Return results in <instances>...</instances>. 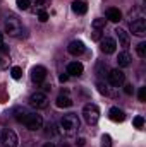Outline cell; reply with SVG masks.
Returning <instances> with one entry per match:
<instances>
[{"instance_id": "30", "label": "cell", "mask_w": 146, "mask_h": 147, "mask_svg": "<svg viewBox=\"0 0 146 147\" xmlns=\"http://www.w3.org/2000/svg\"><path fill=\"white\" fill-rule=\"evenodd\" d=\"M91 38H93L95 41H100V39H102V31H100V29H96V31L91 34Z\"/></svg>"}, {"instance_id": "12", "label": "cell", "mask_w": 146, "mask_h": 147, "mask_svg": "<svg viewBox=\"0 0 146 147\" xmlns=\"http://www.w3.org/2000/svg\"><path fill=\"white\" fill-rule=\"evenodd\" d=\"M131 62H132V57H131L129 51H120V53H119V57H117L119 67H122V69H124V67H129Z\"/></svg>"}, {"instance_id": "2", "label": "cell", "mask_w": 146, "mask_h": 147, "mask_svg": "<svg viewBox=\"0 0 146 147\" xmlns=\"http://www.w3.org/2000/svg\"><path fill=\"white\" fill-rule=\"evenodd\" d=\"M5 33L9 36H14V38L21 36L23 34V24H21V21L17 17H14V16L7 17L5 19Z\"/></svg>"}, {"instance_id": "1", "label": "cell", "mask_w": 146, "mask_h": 147, "mask_svg": "<svg viewBox=\"0 0 146 147\" xmlns=\"http://www.w3.org/2000/svg\"><path fill=\"white\" fill-rule=\"evenodd\" d=\"M60 128H62V132H65L67 135L76 134L77 128H79V118H77V115H74V113L64 115V116L60 118Z\"/></svg>"}, {"instance_id": "5", "label": "cell", "mask_w": 146, "mask_h": 147, "mask_svg": "<svg viewBox=\"0 0 146 147\" xmlns=\"http://www.w3.org/2000/svg\"><path fill=\"white\" fill-rule=\"evenodd\" d=\"M23 123L29 128V130H40L41 127H43V118H41V115H38V113H29L28 111V115L24 116V120H23Z\"/></svg>"}, {"instance_id": "8", "label": "cell", "mask_w": 146, "mask_h": 147, "mask_svg": "<svg viewBox=\"0 0 146 147\" xmlns=\"http://www.w3.org/2000/svg\"><path fill=\"white\" fill-rule=\"evenodd\" d=\"M131 31H132L136 36H145L146 34V21L143 17L131 21Z\"/></svg>"}, {"instance_id": "25", "label": "cell", "mask_w": 146, "mask_h": 147, "mask_svg": "<svg viewBox=\"0 0 146 147\" xmlns=\"http://www.w3.org/2000/svg\"><path fill=\"white\" fill-rule=\"evenodd\" d=\"M93 28H95V29L105 28V19H95V21H93Z\"/></svg>"}, {"instance_id": "35", "label": "cell", "mask_w": 146, "mask_h": 147, "mask_svg": "<svg viewBox=\"0 0 146 147\" xmlns=\"http://www.w3.org/2000/svg\"><path fill=\"white\" fill-rule=\"evenodd\" d=\"M43 147H55V146H53L52 142H48V144H45V146H43Z\"/></svg>"}, {"instance_id": "17", "label": "cell", "mask_w": 146, "mask_h": 147, "mask_svg": "<svg viewBox=\"0 0 146 147\" xmlns=\"http://www.w3.org/2000/svg\"><path fill=\"white\" fill-rule=\"evenodd\" d=\"M107 19L112 22H119L122 19V12L115 7H110V9H107Z\"/></svg>"}, {"instance_id": "34", "label": "cell", "mask_w": 146, "mask_h": 147, "mask_svg": "<svg viewBox=\"0 0 146 147\" xmlns=\"http://www.w3.org/2000/svg\"><path fill=\"white\" fill-rule=\"evenodd\" d=\"M84 144H86V140H84V139H79V140H77V146H84Z\"/></svg>"}, {"instance_id": "28", "label": "cell", "mask_w": 146, "mask_h": 147, "mask_svg": "<svg viewBox=\"0 0 146 147\" xmlns=\"http://www.w3.org/2000/svg\"><path fill=\"white\" fill-rule=\"evenodd\" d=\"M98 91H100L102 94H110L108 87H107V86H103V84H98Z\"/></svg>"}, {"instance_id": "22", "label": "cell", "mask_w": 146, "mask_h": 147, "mask_svg": "<svg viewBox=\"0 0 146 147\" xmlns=\"http://www.w3.org/2000/svg\"><path fill=\"white\" fill-rule=\"evenodd\" d=\"M10 74H12V77H14L16 80L23 77V70H21V67H12V70H10Z\"/></svg>"}, {"instance_id": "16", "label": "cell", "mask_w": 146, "mask_h": 147, "mask_svg": "<svg viewBox=\"0 0 146 147\" xmlns=\"http://www.w3.org/2000/svg\"><path fill=\"white\" fill-rule=\"evenodd\" d=\"M57 106L59 108H69V106H72V99H71V96L69 94H59V98H57Z\"/></svg>"}, {"instance_id": "20", "label": "cell", "mask_w": 146, "mask_h": 147, "mask_svg": "<svg viewBox=\"0 0 146 147\" xmlns=\"http://www.w3.org/2000/svg\"><path fill=\"white\" fill-rule=\"evenodd\" d=\"M136 53H138V57L145 58V57H146V43H139V45H138V48H136Z\"/></svg>"}, {"instance_id": "6", "label": "cell", "mask_w": 146, "mask_h": 147, "mask_svg": "<svg viewBox=\"0 0 146 147\" xmlns=\"http://www.w3.org/2000/svg\"><path fill=\"white\" fill-rule=\"evenodd\" d=\"M107 77H108L110 86H113V87H119V86H122L126 82V74L122 72L120 69H112V70H108Z\"/></svg>"}, {"instance_id": "19", "label": "cell", "mask_w": 146, "mask_h": 147, "mask_svg": "<svg viewBox=\"0 0 146 147\" xmlns=\"http://www.w3.org/2000/svg\"><path fill=\"white\" fill-rule=\"evenodd\" d=\"M14 113H16V120L23 123V120H24V116L28 115V110H24V108H16V111H14Z\"/></svg>"}, {"instance_id": "9", "label": "cell", "mask_w": 146, "mask_h": 147, "mask_svg": "<svg viewBox=\"0 0 146 147\" xmlns=\"http://www.w3.org/2000/svg\"><path fill=\"white\" fill-rule=\"evenodd\" d=\"M45 79H46V69H45L43 65H36V67L31 70V80L36 82V84H41Z\"/></svg>"}, {"instance_id": "3", "label": "cell", "mask_w": 146, "mask_h": 147, "mask_svg": "<svg viewBox=\"0 0 146 147\" xmlns=\"http://www.w3.org/2000/svg\"><path fill=\"white\" fill-rule=\"evenodd\" d=\"M83 116H84V120H86L88 125H95L98 121V118H100V108L96 105L89 103V105H86L83 108Z\"/></svg>"}, {"instance_id": "24", "label": "cell", "mask_w": 146, "mask_h": 147, "mask_svg": "<svg viewBox=\"0 0 146 147\" xmlns=\"http://www.w3.org/2000/svg\"><path fill=\"white\" fill-rule=\"evenodd\" d=\"M38 19H40L41 22H46V21H48V12H46V10H43V9H41V10H38Z\"/></svg>"}, {"instance_id": "32", "label": "cell", "mask_w": 146, "mask_h": 147, "mask_svg": "<svg viewBox=\"0 0 146 147\" xmlns=\"http://www.w3.org/2000/svg\"><path fill=\"white\" fill-rule=\"evenodd\" d=\"M67 79H69V75H67V74H62V75L59 77V80H60V82H67Z\"/></svg>"}, {"instance_id": "27", "label": "cell", "mask_w": 146, "mask_h": 147, "mask_svg": "<svg viewBox=\"0 0 146 147\" xmlns=\"http://www.w3.org/2000/svg\"><path fill=\"white\" fill-rule=\"evenodd\" d=\"M50 2H52V0H35V3H36L38 7H40V10H41V9H43L45 5H48Z\"/></svg>"}, {"instance_id": "29", "label": "cell", "mask_w": 146, "mask_h": 147, "mask_svg": "<svg viewBox=\"0 0 146 147\" xmlns=\"http://www.w3.org/2000/svg\"><path fill=\"white\" fill-rule=\"evenodd\" d=\"M138 96H139V101H146V87H141L139 89V94Z\"/></svg>"}, {"instance_id": "15", "label": "cell", "mask_w": 146, "mask_h": 147, "mask_svg": "<svg viewBox=\"0 0 146 147\" xmlns=\"http://www.w3.org/2000/svg\"><path fill=\"white\" fill-rule=\"evenodd\" d=\"M108 115H110V120H112V121H124V120H126L124 111L120 110V108H117V106H113V108L108 111Z\"/></svg>"}, {"instance_id": "33", "label": "cell", "mask_w": 146, "mask_h": 147, "mask_svg": "<svg viewBox=\"0 0 146 147\" xmlns=\"http://www.w3.org/2000/svg\"><path fill=\"white\" fill-rule=\"evenodd\" d=\"M0 51H3V53H7V51H9V48H7V46H5V45L2 43V45H0Z\"/></svg>"}, {"instance_id": "4", "label": "cell", "mask_w": 146, "mask_h": 147, "mask_svg": "<svg viewBox=\"0 0 146 147\" xmlns=\"http://www.w3.org/2000/svg\"><path fill=\"white\" fill-rule=\"evenodd\" d=\"M0 142H2V147H17V135L14 130H9V128H3L0 132Z\"/></svg>"}, {"instance_id": "18", "label": "cell", "mask_w": 146, "mask_h": 147, "mask_svg": "<svg viewBox=\"0 0 146 147\" xmlns=\"http://www.w3.org/2000/svg\"><path fill=\"white\" fill-rule=\"evenodd\" d=\"M72 10L76 14H79V16H83V14H86V10H88V5L84 3V2H81V0H76L72 3Z\"/></svg>"}, {"instance_id": "31", "label": "cell", "mask_w": 146, "mask_h": 147, "mask_svg": "<svg viewBox=\"0 0 146 147\" xmlns=\"http://www.w3.org/2000/svg\"><path fill=\"white\" fill-rule=\"evenodd\" d=\"M132 91H134V89H132L131 84H126V86H124V92H126V94H132Z\"/></svg>"}, {"instance_id": "13", "label": "cell", "mask_w": 146, "mask_h": 147, "mask_svg": "<svg viewBox=\"0 0 146 147\" xmlns=\"http://www.w3.org/2000/svg\"><path fill=\"white\" fill-rule=\"evenodd\" d=\"M84 70V67H83V63H79V62H71L69 65H67V75H81Z\"/></svg>"}, {"instance_id": "11", "label": "cell", "mask_w": 146, "mask_h": 147, "mask_svg": "<svg viewBox=\"0 0 146 147\" xmlns=\"http://www.w3.org/2000/svg\"><path fill=\"white\" fill-rule=\"evenodd\" d=\"M67 51L74 55V57H77V55H83L84 53V43L83 41H77V39H74L69 43V46H67Z\"/></svg>"}, {"instance_id": "21", "label": "cell", "mask_w": 146, "mask_h": 147, "mask_svg": "<svg viewBox=\"0 0 146 147\" xmlns=\"http://www.w3.org/2000/svg\"><path fill=\"white\" fill-rule=\"evenodd\" d=\"M102 147H112V137H110L108 134H105L102 137Z\"/></svg>"}, {"instance_id": "23", "label": "cell", "mask_w": 146, "mask_h": 147, "mask_svg": "<svg viewBox=\"0 0 146 147\" xmlns=\"http://www.w3.org/2000/svg\"><path fill=\"white\" fill-rule=\"evenodd\" d=\"M132 123H134L136 128H143V125H145V118H143V116H136V118L132 120Z\"/></svg>"}, {"instance_id": "7", "label": "cell", "mask_w": 146, "mask_h": 147, "mask_svg": "<svg viewBox=\"0 0 146 147\" xmlns=\"http://www.w3.org/2000/svg\"><path fill=\"white\" fill-rule=\"evenodd\" d=\"M29 105L33 108H36V110H43V108L48 106V98H46L45 92H35L29 98Z\"/></svg>"}, {"instance_id": "36", "label": "cell", "mask_w": 146, "mask_h": 147, "mask_svg": "<svg viewBox=\"0 0 146 147\" xmlns=\"http://www.w3.org/2000/svg\"><path fill=\"white\" fill-rule=\"evenodd\" d=\"M2 43H3V34L0 33V45H2Z\"/></svg>"}, {"instance_id": "14", "label": "cell", "mask_w": 146, "mask_h": 147, "mask_svg": "<svg viewBox=\"0 0 146 147\" xmlns=\"http://www.w3.org/2000/svg\"><path fill=\"white\" fill-rule=\"evenodd\" d=\"M115 34H117L119 41H120V46H124V48H127V46H129V43H131V38H129V34H127L124 29L117 28V29H115Z\"/></svg>"}, {"instance_id": "26", "label": "cell", "mask_w": 146, "mask_h": 147, "mask_svg": "<svg viewBox=\"0 0 146 147\" xmlns=\"http://www.w3.org/2000/svg\"><path fill=\"white\" fill-rule=\"evenodd\" d=\"M17 7H19L21 10H28V7H29V0H17Z\"/></svg>"}, {"instance_id": "10", "label": "cell", "mask_w": 146, "mask_h": 147, "mask_svg": "<svg viewBox=\"0 0 146 147\" xmlns=\"http://www.w3.org/2000/svg\"><path fill=\"white\" fill-rule=\"evenodd\" d=\"M100 48H102V51H103V53L112 55V53L115 51V48H117V43H115V39H113V38H103V39H102V43H100Z\"/></svg>"}]
</instances>
